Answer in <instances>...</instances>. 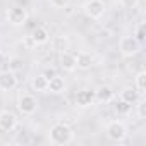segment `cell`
<instances>
[{"instance_id": "obj_20", "label": "cell", "mask_w": 146, "mask_h": 146, "mask_svg": "<svg viewBox=\"0 0 146 146\" xmlns=\"http://www.w3.org/2000/svg\"><path fill=\"white\" fill-rule=\"evenodd\" d=\"M139 43H143L144 41V38H146V31H144V24L141 23V24H137L136 26V31H134V35H132Z\"/></svg>"}, {"instance_id": "obj_18", "label": "cell", "mask_w": 146, "mask_h": 146, "mask_svg": "<svg viewBox=\"0 0 146 146\" xmlns=\"http://www.w3.org/2000/svg\"><path fill=\"white\" fill-rule=\"evenodd\" d=\"M24 69V60L21 57H12L9 58V70L11 72H21Z\"/></svg>"}, {"instance_id": "obj_19", "label": "cell", "mask_w": 146, "mask_h": 146, "mask_svg": "<svg viewBox=\"0 0 146 146\" xmlns=\"http://www.w3.org/2000/svg\"><path fill=\"white\" fill-rule=\"evenodd\" d=\"M131 107H132V105H129V103L124 102V100H119V102L113 105V108H115V112H117L119 115H125V113H129V112H131Z\"/></svg>"}, {"instance_id": "obj_26", "label": "cell", "mask_w": 146, "mask_h": 146, "mask_svg": "<svg viewBox=\"0 0 146 146\" xmlns=\"http://www.w3.org/2000/svg\"><path fill=\"white\" fill-rule=\"evenodd\" d=\"M124 2L129 4V5H134V4H136V0H124Z\"/></svg>"}, {"instance_id": "obj_22", "label": "cell", "mask_w": 146, "mask_h": 146, "mask_svg": "<svg viewBox=\"0 0 146 146\" xmlns=\"http://www.w3.org/2000/svg\"><path fill=\"white\" fill-rule=\"evenodd\" d=\"M50 4H52V7H55V9H64V7L69 4V0H50Z\"/></svg>"}, {"instance_id": "obj_8", "label": "cell", "mask_w": 146, "mask_h": 146, "mask_svg": "<svg viewBox=\"0 0 146 146\" xmlns=\"http://www.w3.org/2000/svg\"><path fill=\"white\" fill-rule=\"evenodd\" d=\"M16 86H17L16 72H11V70L0 72V91H11Z\"/></svg>"}, {"instance_id": "obj_21", "label": "cell", "mask_w": 146, "mask_h": 146, "mask_svg": "<svg viewBox=\"0 0 146 146\" xmlns=\"http://www.w3.org/2000/svg\"><path fill=\"white\" fill-rule=\"evenodd\" d=\"M144 107H146V102L144 100H137V113H139V119H146V110H144Z\"/></svg>"}, {"instance_id": "obj_3", "label": "cell", "mask_w": 146, "mask_h": 146, "mask_svg": "<svg viewBox=\"0 0 146 146\" xmlns=\"http://www.w3.org/2000/svg\"><path fill=\"white\" fill-rule=\"evenodd\" d=\"M119 50L124 57H134L141 50V43L134 36H122L119 41Z\"/></svg>"}, {"instance_id": "obj_4", "label": "cell", "mask_w": 146, "mask_h": 146, "mask_svg": "<svg viewBox=\"0 0 146 146\" xmlns=\"http://www.w3.org/2000/svg\"><path fill=\"white\" fill-rule=\"evenodd\" d=\"M38 107L40 105H38L36 96H33L29 93H23L19 96V100H17V108H19V112L23 115H33L38 110Z\"/></svg>"}, {"instance_id": "obj_17", "label": "cell", "mask_w": 146, "mask_h": 146, "mask_svg": "<svg viewBox=\"0 0 146 146\" xmlns=\"http://www.w3.org/2000/svg\"><path fill=\"white\" fill-rule=\"evenodd\" d=\"M134 83H136L134 88H136L137 93L143 96L144 91H146V72H144V70H139L137 74H136V81H134Z\"/></svg>"}, {"instance_id": "obj_15", "label": "cell", "mask_w": 146, "mask_h": 146, "mask_svg": "<svg viewBox=\"0 0 146 146\" xmlns=\"http://www.w3.org/2000/svg\"><path fill=\"white\" fill-rule=\"evenodd\" d=\"M46 91H50V93H53V95L64 93V91H65V81H64V78H60V76L50 78V79H48V90H46Z\"/></svg>"}, {"instance_id": "obj_24", "label": "cell", "mask_w": 146, "mask_h": 146, "mask_svg": "<svg viewBox=\"0 0 146 146\" xmlns=\"http://www.w3.org/2000/svg\"><path fill=\"white\" fill-rule=\"evenodd\" d=\"M43 76H45L46 79H50V78H53V76H57V72H55V69H46V70L43 72Z\"/></svg>"}, {"instance_id": "obj_11", "label": "cell", "mask_w": 146, "mask_h": 146, "mask_svg": "<svg viewBox=\"0 0 146 146\" xmlns=\"http://www.w3.org/2000/svg\"><path fill=\"white\" fill-rule=\"evenodd\" d=\"M29 36L35 40L36 45H45V43L50 40V33H48L46 28H43V26H35V28L31 29Z\"/></svg>"}, {"instance_id": "obj_16", "label": "cell", "mask_w": 146, "mask_h": 146, "mask_svg": "<svg viewBox=\"0 0 146 146\" xmlns=\"http://www.w3.org/2000/svg\"><path fill=\"white\" fill-rule=\"evenodd\" d=\"M31 88L35 91H40V93H46L48 90V79L43 76V74H38L31 79Z\"/></svg>"}, {"instance_id": "obj_2", "label": "cell", "mask_w": 146, "mask_h": 146, "mask_svg": "<svg viewBox=\"0 0 146 146\" xmlns=\"http://www.w3.org/2000/svg\"><path fill=\"white\" fill-rule=\"evenodd\" d=\"M105 132H107V137H108L110 141H113V143H122V141H125V137H127V134H129L127 125H125L122 120H110V122L107 124Z\"/></svg>"}, {"instance_id": "obj_9", "label": "cell", "mask_w": 146, "mask_h": 146, "mask_svg": "<svg viewBox=\"0 0 146 146\" xmlns=\"http://www.w3.org/2000/svg\"><path fill=\"white\" fill-rule=\"evenodd\" d=\"M60 67L65 72H74L78 69V65H76V55L70 53V52H62V55H60Z\"/></svg>"}, {"instance_id": "obj_10", "label": "cell", "mask_w": 146, "mask_h": 146, "mask_svg": "<svg viewBox=\"0 0 146 146\" xmlns=\"http://www.w3.org/2000/svg\"><path fill=\"white\" fill-rule=\"evenodd\" d=\"M112 98H113V90H112L110 86L102 84V86H98V88L95 90V100H96V102H100V103H108V102H112Z\"/></svg>"}, {"instance_id": "obj_13", "label": "cell", "mask_w": 146, "mask_h": 146, "mask_svg": "<svg viewBox=\"0 0 146 146\" xmlns=\"http://www.w3.org/2000/svg\"><path fill=\"white\" fill-rule=\"evenodd\" d=\"M139 98H141V95L137 93V90H136L134 86H125V88L120 91V100L127 102L129 105H136Z\"/></svg>"}, {"instance_id": "obj_5", "label": "cell", "mask_w": 146, "mask_h": 146, "mask_svg": "<svg viewBox=\"0 0 146 146\" xmlns=\"http://www.w3.org/2000/svg\"><path fill=\"white\" fill-rule=\"evenodd\" d=\"M28 19H29V14L21 5H14L7 11V21L12 26H24L28 23Z\"/></svg>"}, {"instance_id": "obj_1", "label": "cell", "mask_w": 146, "mask_h": 146, "mask_svg": "<svg viewBox=\"0 0 146 146\" xmlns=\"http://www.w3.org/2000/svg\"><path fill=\"white\" fill-rule=\"evenodd\" d=\"M48 139L57 146H64V144L72 143V139H74V131L70 129V125H67L64 122H57L50 127Z\"/></svg>"}, {"instance_id": "obj_6", "label": "cell", "mask_w": 146, "mask_h": 146, "mask_svg": "<svg viewBox=\"0 0 146 146\" xmlns=\"http://www.w3.org/2000/svg\"><path fill=\"white\" fill-rule=\"evenodd\" d=\"M83 9L90 19H100L105 14V2L103 0H88Z\"/></svg>"}, {"instance_id": "obj_23", "label": "cell", "mask_w": 146, "mask_h": 146, "mask_svg": "<svg viewBox=\"0 0 146 146\" xmlns=\"http://www.w3.org/2000/svg\"><path fill=\"white\" fill-rule=\"evenodd\" d=\"M24 45H26L28 48H36V46H38V45L35 43V40H33L29 35H28V36H24Z\"/></svg>"}, {"instance_id": "obj_7", "label": "cell", "mask_w": 146, "mask_h": 146, "mask_svg": "<svg viewBox=\"0 0 146 146\" xmlns=\"http://www.w3.org/2000/svg\"><path fill=\"white\" fill-rule=\"evenodd\" d=\"M17 115L11 110H2L0 112V131L4 132H11L17 127Z\"/></svg>"}, {"instance_id": "obj_12", "label": "cell", "mask_w": 146, "mask_h": 146, "mask_svg": "<svg viewBox=\"0 0 146 146\" xmlns=\"http://www.w3.org/2000/svg\"><path fill=\"white\" fill-rule=\"evenodd\" d=\"M93 62H95V58H93V55L88 53V52H79V53L76 55V65H78V69H81V70L91 69V67H93Z\"/></svg>"}, {"instance_id": "obj_14", "label": "cell", "mask_w": 146, "mask_h": 146, "mask_svg": "<svg viewBox=\"0 0 146 146\" xmlns=\"http://www.w3.org/2000/svg\"><path fill=\"white\" fill-rule=\"evenodd\" d=\"M93 102H95V91H91V90H83L76 96L78 107H90V105H93Z\"/></svg>"}, {"instance_id": "obj_25", "label": "cell", "mask_w": 146, "mask_h": 146, "mask_svg": "<svg viewBox=\"0 0 146 146\" xmlns=\"http://www.w3.org/2000/svg\"><path fill=\"white\" fill-rule=\"evenodd\" d=\"M4 62H5V55H4L2 52H0V67L4 65Z\"/></svg>"}]
</instances>
